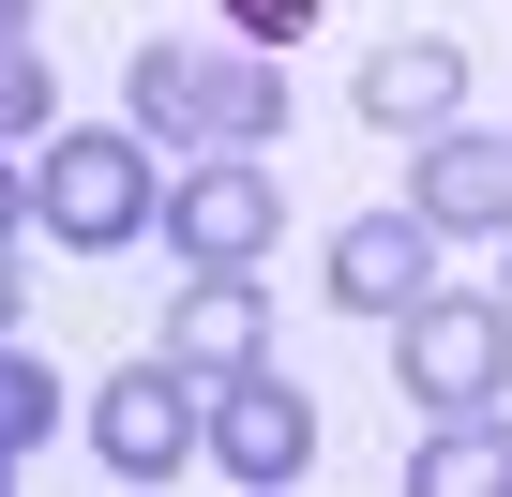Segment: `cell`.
<instances>
[{
    "mask_svg": "<svg viewBox=\"0 0 512 497\" xmlns=\"http://www.w3.org/2000/svg\"><path fill=\"white\" fill-rule=\"evenodd\" d=\"M497 302H512V287H497Z\"/></svg>",
    "mask_w": 512,
    "mask_h": 497,
    "instance_id": "cell-19",
    "label": "cell"
},
{
    "mask_svg": "<svg viewBox=\"0 0 512 497\" xmlns=\"http://www.w3.org/2000/svg\"><path fill=\"white\" fill-rule=\"evenodd\" d=\"M61 121V76H46V46H0V151L16 136H46Z\"/></svg>",
    "mask_w": 512,
    "mask_h": 497,
    "instance_id": "cell-14",
    "label": "cell"
},
{
    "mask_svg": "<svg viewBox=\"0 0 512 497\" xmlns=\"http://www.w3.org/2000/svg\"><path fill=\"white\" fill-rule=\"evenodd\" d=\"M362 121H377V136H437V121H467V61H452L437 31L377 46V61H362Z\"/></svg>",
    "mask_w": 512,
    "mask_h": 497,
    "instance_id": "cell-9",
    "label": "cell"
},
{
    "mask_svg": "<svg viewBox=\"0 0 512 497\" xmlns=\"http://www.w3.org/2000/svg\"><path fill=\"white\" fill-rule=\"evenodd\" d=\"M392 332H407V362H392V377H407L422 407H497V362H512V302L422 287V302H407Z\"/></svg>",
    "mask_w": 512,
    "mask_h": 497,
    "instance_id": "cell-3",
    "label": "cell"
},
{
    "mask_svg": "<svg viewBox=\"0 0 512 497\" xmlns=\"http://www.w3.org/2000/svg\"><path fill=\"white\" fill-rule=\"evenodd\" d=\"M166 362H181V377H241V362H272V287H256V272H196L181 317H166Z\"/></svg>",
    "mask_w": 512,
    "mask_h": 497,
    "instance_id": "cell-8",
    "label": "cell"
},
{
    "mask_svg": "<svg viewBox=\"0 0 512 497\" xmlns=\"http://www.w3.org/2000/svg\"><path fill=\"white\" fill-rule=\"evenodd\" d=\"M272 121H287V61H272V46H241V61L211 76V151H256Z\"/></svg>",
    "mask_w": 512,
    "mask_h": 497,
    "instance_id": "cell-12",
    "label": "cell"
},
{
    "mask_svg": "<svg viewBox=\"0 0 512 497\" xmlns=\"http://www.w3.org/2000/svg\"><path fill=\"white\" fill-rule=\"evenodd\" d=\"M422 287H437V226H422V211H362V226L332 241V302H347V317H407Z\"/></svg>",
    "mask_w": 512,
    "mask_h": 497,
    "instance_id": "cell-7",
    "label": "cell"
},
{
    "mask_svg": "<svg viewBox=\"0 0 512 497\" xmlns=\"http://www.w3.org/2000/svg\"><path fill=\"white\" fill-rule=\"evenodd\" d=\"M196 452H211L226 482H302V467H317V407H302L272 362H241V377H226V407L196 422Z\"/></svg>",
    "mask_w": 512,
    "mask_h": 497,
    "instance_id": "cell-4",
    "label": "cell"
},
{
    "mask_svg": "<svg viewBox=\"0 0 512 497\" xmlns=\"http://www.w3.org/2000/svg\"><path fill=\"white\" fill-rule=\"evenodd\" d=\"M151 226L181 241L196 272H256V257L287 241V196H272V166H256V151H211L196 181H166V211H151Z\"/></svg>",
    "mask_w": 512,
    "mask_h": 497,
    "instance_id": "cell-2",
    "label": "cell"
},
{
    "mask_svg": "<svg viewBox=\"0 0 512 497\" xmlns=\"http://www.w3.org/2000/svg\"><path fill=\"white\" fill-rule=\"evenodd\" d=\"M16 211H31V196H16V166H0V241H16Z\"/></svg>",
    "mask_w": 512,
    "mask_h": 497,
    "instance_id": "cell-18",
    "label": "cell"
},
{
    "mask_svg": "<svg viewBox=\"0 0 512 497\" xmlns=\"http://www.w3.org/2000/svg\"><path fill=\"white\" fill-rule=\"evenodd\" d=\"M46 422H61V377H46L16 332H0V482H16V467L46 452Z\"/></svg>",
    "mask_w": 512,
    "mask_h": 497,
    "instance_id": "cell-13",
    "label": "cell"
},
{
    "mask_svg": "<svg viewBox=\"0 0 512 497\" xmlns=\"http://www.w3.org/2000/svg\"><path fill=\"white\" fill-rule=\"evenodd\" d=\"M0 332H16V241H0Z\"/></svg>",
    "mask_w": 512,
    "mask_h": 497,
    "instance_id": "cell-16",
    "label": "cell"
},
{
    "mask_svg": "<svg viewBox=\"0 0 512 497\" xmlns=\"http://www.w3.org/2000/svg\"><path fill=\"white\" fill-rule=\"evenodd\" d=\"M151 211H166V181H151V136H121V121H76V136H46V166H31V226H46V241H76V257H121Z\"/></svg>",
    "mask_w": 512,
    "mask_h": 497,
    "instance_id": "cell-1",
    "label": "cell"
},
{
    "mask_svg": "<svg viewBox=\"0 0 512 497\" xmlns=\"http://www.w3.org/2000/svg\"><path fill=\"white\" fill-rule=\"evenodd\" d=\"M407 211H422L437 241H482V226H512V136H467V121H437V136H422V181H407Z\"/></svg>",
    "mask_w": 512,
    "mask_h": 497,
    "instance_id": "cell-6",
    "label": "cell"
},
{
    "mask_svg": "<svg viewBox=\"0 0 512 497\" xmlns=\"http://www.w3.org/2000/svg\"><path fill=\"white\" fill-rule=\"evenodd\" d=\"M407 497H512V407H437V437L407 452Z\"/></svg>",
    "mask_w": 512,
    "mask_h": 497,
    "instance_id": "cell-10",
    "label": "cell"
},
{
    "mask_svg": "<svg viewBox=\"0 0 512 497\" xmlns=\"http://www.w3.org/2000/svg\"><path fill=\"white\" fill-rule=\"evenodd\" d=\"M91 437H106V467H121V482H166V467L196 452V377H181L166 347H151V362H121V377H106V407H91Z\"/></svg>",
    "mask_w": 512,
    "mask_h": 497,
    "instance_id": "cell-5",
    "label": "cell"
},
{
    "mask_svg": "<svg viewBox=\"0 0 512 497\" xmlns=\"http://www.w3.org/2000/svg\"><path fill=\"white\" fill-rule=\"evenodd\" d=\"M226 31H241V46H272V61H287V46L317 31V0H226Z\"/></svg>",
    "mask_w": 512,
    "mask_h": 497,
    "instance_id": "cell-15",
    "label": "cell"
},
{
    "mask_svg": "<svg viewBox=\"0 0 512 497\" xmlns=\"http://www.w3.org/2000/svg\"><path fill=\"white\" fill-rule=\"evenodd\" d=\"M211 76H226L211 46H136V61H121V106H136V136H196V151H211Z\"/></svg>",
    "mask_w": 512,
    "mask_h": 497,
    "instance_id": "cell-11",
    "label": "cell"
},
{
    "mask_svg": "<svg viewBox=\"0 0 512 497\" xmlns=\"http://www.w3.org/2000/svg\"><path fill=\"white\" fill-rule=\"evenodd\" d=\"M0 46H31V0H0Z\"/></svg>",
    "mask_w": 512,
    "mask_h": 497,
    "instance_id": "cell-17",
    "label": "cell"
}]
</instances>
